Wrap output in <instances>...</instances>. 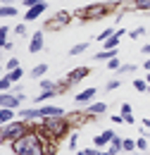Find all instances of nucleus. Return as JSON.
Returning a JSON list of instances; mask_svg holds the SVG:
<instances>
[{
	"instance_id": "nucleus-1",
	"label": "nucleus",
	"mask_w": 150,
	"mask_h": 155,
	"mask_svg": "<svg viewBox=\"0 0 150 155\" xmlns=\"http://www.w3.org/2000/svg\"><path fill=\"white\" fill-rule=\"evenodd\" d=\"M48 141L50 138H45V136L41 134V131H26V134L17 138V141H12L10 146H12V153L15 155H45L48 153Z\"/></svg>"
},
{
	"instance_id": "nucleus-2",
	"label": "nucleus",
	"mask_w": 150,
	"mask_h": 155,
	"mask_svg": "<svg viewBox=\"0 0 150 155\" xmlns=\"http://www.w3.org/2000/svg\"><path fill=\"white\" fill-rule=\"evenodd\" d=\"M41 134L45 138H53V141H60L62 136L69 131V119L62 115V117H45L41 119Z\"/></svg>"
},
{
	"instance_id": "nucleus-3",
	"label": "nucleus",
	"mask_w": 150,
	"mask_h": 155,
	"mask_svg": "<svg viewBox=\"0 0 150 155\" xmlns=\"http://www.w3.org/2000/svg\"><path fill=\"white\" fill-rule=\"evenodd\" d=\"M26 131H31V129H29V122H26V119H15V122H10V124H2L0 138H2V143H12V141L21 138Z\"/></svg>"
},
{
	"instance_id": "nucleus-4",
	"label": "nucleus",
	"mask_w": 150,
	"mask_h": 155,
	"mask_svg": "<svg viewBox=\"0 0 150 155\" xmlns=\"http://www.w3.org/2000/svg\"><path fill=\"white\" fill-rule=\"evenodd\" d=\"M110 12H112L110 2H95V5H88V7L81 10V17L88 19V21H95V19H105Z\"/></svg>"
},
{
	"instance_id": "nucleus-5",
	"label": "nucleus",
	"mask_w": 150,
	"mask_h": 155,
	"mask_svg": "<svg viewBox=\"0 0 150 155\" xmlns=\"http://www.w3.org/2000/svg\"><path fill=\"white\" fill-rule=\"evenodd\" d=\"M69 19H72V15H69V12H57L55 17H50V19L43 21V31H57V29L67 26Z\"/></svg>"
},
{
	"instance_id": "nucleus-6",
	"label": "nucleus",
	"mask_w": 150,
	"mask_h": 155,
	"mask_svg": "<svg viewBox=\"0 0 150 155\" xmlns=\"http://www.w3.org/2000/svg\"><path fill=\"white\" fill-rule=\"evenodd\" d=\"M24 100H21V96L19 93H15V91H2L0 93V105L2 107H12V110H19V105H21Z\"/></svg>"
},
{
	"instance_id": "nucleus-7",
	"label": "nucleus",
	"mask_w": 150,
	"mask_h": 155,
	"mask_svg": "<svg viewBox=\"0 0 150 155\" xmlns=\"http://www.w3.org/2000/svg\"><path fill=\"white\" fill-rule=\"evenodd\" d=\"M86 77H88V67H76V69H72V72L64 77V84L72 88V86H76V84H81Z\"/></svg>"
},
{
	"instance_id": "nucleus-8",
	"label": "nucleus",
	"mask_w": 150,
	"mask_h": 155,
	"mask_svg": "<svg viewBox=\"0 0 150 155\" xmlns=\"http://www.w3.org/2000/svg\"><path fill=\"white\" fill-rule=\"evenodd\" d=\"M117 136V131H112V129H107V131H100V134H95L93 138V146L95 148H110V143H112V138Z\"/></svg>"
},
{
	"instance_id": "nucleus-9",
	"label": "nucleus",
	"mask_w": 150,
	"mask_h": 155,
	"mask_svg": "<svg viewBox=\"0 0 150 155\" xmlns=\"http://www.w3.org/2000/svg\"><path fill=\"white\" fill-rule=\"evenodd\" d=\"M45 10H48V2H45V0H43V2H38V5H34V7H29V10H26V15H24V21L29 24V21L38 19Z\"/></svg>"
},
{
	"instance_id": "nucleus-10",
	"label": "nucleus",
	"mask_w": 150,
	"mask_h": 155,
	"mask_svg": "<svg viewBox=\"0 0 150 155\" xmlns=\"http://www.w3.org/2000/svg\"><path fill=\"white\" fill-rule=\"evenodd\" d=\"M43 34H45V31H36V34H31V38H29V53H41V50H43V45H45Z\"/></svg>"
},
{
	"instance_id": "nucleus-11",
	"label": "nucleus",
	"mask_w": 150,
	"mask_h": 155,
	"mask_svg": "<svg viewBox=\"0 0 150 155\" xmlns=\"http://www.w3.org/2000/svg\"><path fill=\"white\" fill-rule=\"evenodd\" d=\"M95 93H98V88L91 86V88H83L81 93H76L74 100L79 103V105H91V103H93V98H95Z\"/></svg>"
},
{
	"instance_id": "nucleus-12",
	"label": "nucleus",
	"mask_w": 150,
	"mask_h": 155,
	"mask_svg": "<svg viewBox=\"0 0 150 155\" xmlns=\"http://www.w3.org/2000/svg\"><path fill=\"white\" fill-rule=\"evenodd\" d=\"M38 110H41V119H45V117H62L64 115V110H62L60 105H38Z\"/></svg>"
},
{
	"instance_id": "nucleus-13",
	"label": "nucleus",
	"mask_w": 150,
	"mask_h": 155,
	"mask_svg": "<svg viewBox=\"0 0 150 155\" xmlns=\"http://www.w3.org/2000/svg\"><path fill=\"white\" fill-rule=\"evenodd\" d=\"M19 117H21V119H26V122H36V119H41V110H38V105L21 107V110H19Z\"/></svg>"
},
{
	"instance_id": "nucleus-14",
	"label": "nucleus",
	"mask_w": 150,
	"mask_h": 155,
	"mask_svg": "<svg viewBox=\"0 0 150 155\" xmlns=\"http://www.w3.org/2000/svg\"><path fill=\"white\" fill-rule=\"evenodd\" d=\"M15 115H19L17 110H12V107H0V122H2V124L15 122Z\"/></svg>"
},
{
	"instance_id": "nucleus-15",
	"label": "nucleus",
	"mask_w": 150,
	"mask_h": 155,
	"mask_svg": "<svg viewBox=\"0 0 150 155\" xmlns=\"http://www.w3.org/2000/svg\"><path fill=\"white\" fill-rule=\"evenodd\" d=\"M105 110H107L105 103H95V100H93L91 105H86V115H103Z\"/></svg>"
},
{
	"instance_id": "nucleus-16",
	"label": "nucleus",
	"mask_w": 150,
	"mask_h": 155,
	"mask_svg": "<svg viewBox=\"0 0 150 155\" xmlns=\"http://www.w3.org/2000/svg\"><path fill=\"white\" fill-rule=\"evenodd\" d=\"M119 115L124 117V122H126V124H136V117L131 115V105H129V103H124V105H122Z\"/></svg>"
},
{
	"instance_id": "nucleus-17",
	"label": "nucleus",
	"mask_w": 150,
	"mask_h": 155,
	"mask_svg": "<svg viewBox=\"0 0 150 155\" xmlns=\"http://www.w3.org/2000/svg\"><path fill=\"white\" fill-rule=\"evenodd\" d=\"M112 58H117V48L114 50H100L98 55H93L95 62H107V60H112Z\"/></svg>"
},
{
	"instance_id": "nucleus-18",
	"label": "nucleus",
	"mask_w": 150,
	"mask_h": 155,
	"mask_svg": "<svg viewBox=\"0 0 150 155\" xmlns=\"http://www.w3.org/2000/svg\"><path fill=\"white\" fill-rule=\"evenodd\" d=\"M55 96H60L57 91H41V96H36L34 103H36V105H43V103H48L50 98H55Z\"/></svg>"
},
{
	"instance_id": "nucleus-19",
	"label": "nucleus",
	"mask_w": 150,
	"mask_h": 155,
	"mask_svg": "<svg viewBox=\"0 0 150 155\" xmlns=\"http://www.w3.org/2000/svg\"><path fill=\"white\" fill-rule=\"evenodd\" d=\"M0 17H2V19L17 17V7H15V5H2V10H0Z\"/></svg>"
},
{
	"instance_id": "nucleus-20",
	"label": "nucleus",
	"mask_w": 150,
	"mask_h": 155,
	"mask_svg": "<svg viewBox=\"0 0 150 155\" xmlns=\"http://www.w3.org/2000/svg\"><path fill=\"white\" fill-rule=\"evenodd\" d=\"M86 50H88V41H81V43H76L74 48L69 50V55L76 58V55H81V53H86Z\"/></svg>"
},
{
	"instance_id": "nucleus-21",
	"label": "nucleus",
	"mask_w": 150,
	"mask_h": 155,
	"mask_svg": "<svg viewBox=\"0 0 150 155\" xmlns=\"http://www.w3.org/2000/svg\"><path fill=\"white\" fill-rule=\"evenodd\" d=\"M110 148H112L114 153H124V138H122V136H114L112 143H110Z\"/></svg>"
},
{
	"instance_id": "nucleus-22",
	"label": "nucleus",
	"mask_w": 150,
	"mask_h": 155,
	"mask_svg": "<svg viewBox=\"0 0 150 155\" xmlns=\"http://www.w3.org/2000/svg\"><path fill=\"white\" fill-rule=\"evenodd\" d=\"M148 81H145V79H133V88H136V91H138V93H148Z\"/></svg>"
},
{
	"instance_id": "nucleus-23",
	"label": "nucleus",
	"mask_w": 150,
	"mask_h": 155,
	"mask_svg": "<svg viewBox=\"0 0 150 155\" xmlns=\"http://www.w3.org/2000/svg\"><path fill=\"white\" fill-rule=\"evenodd\" d=\"M124 153H138V146H136V141L133 138H124Z\"/></svg>"
},
{
	"instance_id": "nucleus-24",
	"label": "nucleus",
	"mask_w": 150,
	"mask_h": 155,
	"mask_svg": "<svg viewBox=\"0 0 150 155\" xmlns=\"http://www.w3.org/2000/svg\"><path fill=\"white\" fill-rule=\"evenodd\" d=\"M131 7H133V10H143V12H150V0H133Z\"/></svg>"
},
{
	"instance_id": "nucleus-25",
	"label": "nucleus",
	"mask_w": 150,
	"mask_h": 155,
	"mask_svg": "<svg viewBox=\"0 0 150 155\" xmlns=\"http://www.w3.org/2000/svg\"><path fill=\"white\" fill-rule=\"evenodd\" d=\"M143 36H145V26H136V29L129 31V38L131 41H138V38H143Z\"/></svg>"
},
{
	"instance_id": "nucleus-26",
	"label": "nucleus",
	"mask_w": 150,
	"mask_h": 155,
	"mask_svg": "<svg viewBox=\"0 0 150 155\" xmlns=\"http://www.w3.org/2000/svg\"><path fill=\"white\" fill-rule=\"evenodd\" d=\"M133 72H136V64H122V67H119V69H117L114 74L124 77V74H133Z\"/></svg>"
},
{
	"instance_id": "nucleus-27",
	"label": "nucleus",
	"mask_w": 150,
	"mask_h": 155,
	"mask_svg": "<svg viewBox=\"0 0 150 155\" xmlns=\"http://www.w3.org/2000/svg\"><path fill=\"white\" fill-rule=\"evenodd\" d=\"M45 72H48V64H45V62H41V64H36V67L31 69V77H43Z\"/></svg>"
},
{
	"instance_id": "nucleus-28",
	"label": "nucleus",
	"mask_w": 150,
	"mask_h": 155,
	"mask_svg": "<svg viewBox=\"0 0 150 155\" xmlns=\"http://www.w3.org/2000/svg\"><path fill=\"white\" fill-rule=\"evenodd\" d=\"M12 84H15V81L10 79V74H5V77L0 79V91H10V88H12Z\"/></svg>"
},
{
	"instance_id": "nucleus-29",
	"label": "nucleus",
	"mask_w": 150,
	"mask_h": 155,
	"mask_svg": "<svg viewBox=\"0 0 150 155\" xmlns=\"http://www.w3.org/2000/svg\"><path fill=\"white\" fill-rule=\"evenodd\" d=\"M114 31H117V29H112V26H107V29H105V31H103V34L98 36V41H100V43H105L107 38H112V36H114Z\"/></svg>"
},
{
	"instance_id": "nucleus-30",
	"label": "nucleus",
	"mask_w": 150,
	"mask_h": 155,
	"mask_svg": "<svg viewBox=\"0 0 150 155\" xmlns=\"http://www.w3.org/2000/svg\"><path fill=\"white\" fill-rule=\"evenodd\" d=\"M136 146H138V153H143V150H148V138H145V134L141 136V138H136Z\"/></svg>"
},
{
	"instance_id": "nucleus-31",
	"label": "nucleus",
	"mask_w": 150,
	"mask_h": 155,
	"mask_svg": "<svg viewBox=\"0 0 150 155\" xmlns=\"http://www.w3.org/2000/svg\"><path fill=\"white\" fill-rule=\"evenodd\" d=\"M119 86H122V81H119V79H110V81L105 84V91H117Z\"/></svg>"
},
{
	"instance_id": "nucleus-32",
	"label": "nucleus",
	"mask_w": 150,
	"mask_h": 155,
	"mask_svg": "<svg viewBox=\"0 0 150 155\" xmlns=\"http://www.w3.org/2000/svg\"><path fill=\"white\" fill-rule=\"evenodd\" d=\"M7 74H10V79H12V81H15V84H17L19 79L24 77V72H21V67H17V69H12V72H7Z\"/></svg>"
},
{
	"instance_id": "nucleus-33",
	"label": "nucleus",
	"mask_w": 150,
	"mask_h": 155,
	"mask_svg": "<svg viewBox=\"0 0 150 155\" xmlns=\"http://www.w3.org/2000/svg\"><path fill=\"white\" fill-rule=\"evenodd\" d=\"M15 34H17V36H26V34H29L26 21H21V24H17V26H15Z\"/></svg>"
},
{
	"instance_id": "nucleus-34",
	"label": "nucleus",
	"mask_w": 150,
	"mask_h": 155,
	"mask_svg": "<svg viewBox=\"0 0 150 155\" xmlns=\"http://www.w3.org/2000/svg\"><path fill=\"white\" fill-rule=\"evenodd\" d=\"M122 67V62H119V58H112V60H107V69H112V72H117Z\"/></svg>"
},
{
	"instance_id": "nucleus-35",
	"label": "nucleus",
	"mask_w": 150,
	"mask_h": 155,
	"mask_svg": "<svg viewBox=\"0 0 150 155\" xmlns=\"http://www.w3.org/2000/svg\"><path fill=\"white\" fill-rule=\"evenodd\" d=\"M7 36H10V26H7V24H2V29H0V45L7 41Z\"/></svg>"
},
{
	"instance_id": "nucleus-36",
	"label": "nucleus",
	"mask_w": 150,
	"mask_h": 155,
	"mask_svg": "<svg viewBox=\"0 0 150 155\" xmlns=\"http://www.w3.org/2000/svg\"><path fill=\"white\" fill-rule=\"evenodd\" d=\"M98 153H100V148H95V146H93V148H83V150H79L76 155H98Z\"/></svg>"
},
{
	"instance_id": "nucleus-37",
	"label": "nucleus",
	"mask_w": 150,
	"mask_h": 155,
	"mask_svg": "<svg viewBox=\"0 0 150 155\" xmlns=\"http://www.w3.org/2000/svg\"><path fill=\"white\" fill-rule=\"evenodd\" d=\"M19 67V60L17 58H10L7 60V72H12V69H17Z\"/></svg>"
},
{
	"instance_id": "nucleus-38",
	"label": "nucleus",
	"mask_w": 150,
	"mask_h": 155,
	"mask_svg": "<svg viewBox=\"0 0 150 155\" xmlns=\"http://www.w3.org/2000/svg\"><path fill=\"white\" fill-rule=\"evenodd\" d=\"M76 143H79V134H72L69 136V148H72V150L76 148Z\"/></svg>"
},
{
	"instance_id": "nucleus-39",
	"label": "nucleus",
	"mask_w": 150,
	"mask_h": 155,
	"mask_svg": "<svg viewBox=\"0 0 150 155\" xmlns=\"http://www.w3.org/2000/svg\"><path fill=\"white\" fill-rule=\"evenodd\" d=\"M122 122H124L122 115H112V124H122Z\"/></svg>"
},
{
	"instance_id": "nucleus-40",
	"label": "nucleus",
	"mask_w": 150,
	"mask_h": 155,
	"mask_svg": "<svg viewBox=\"0 0 150 155\" xmlns=\"http://www.w3.org/2000/svg\"><path fill=\"white\" fill-rule=\"evenodd\" d=\"M12 48H15V43H10V41H5V43H2V50H12Z\"/></svg>"
},
{
	"instance_id": "nucleus-41",
	"label": "nucleus",
	"mask_w": 150,
	"mask_h": 155,
	"mask_svg": "<svg viewBox=\"0 0 150 155\" xmlns=\"http://www.w3.org/2000/svg\"><path fill=\"white\" fill-rule=\"evenodd\" d=\"M141 53H143V55H150V43H145V45L141 48Z\"/></svg>"
},
{
	"instance_id": "nucleus-42",
	"label": "nucleus",
	"mask_w": 150,
	"mask_h": 155,
	"mask_svg": "<svg viewBox=\"0 0 150 155\" xmlns=\"http://www.w3.org/2000/svg\"><path fill=\"white\" fill-rule=\"evenodd\" d=\"M98 155H117V153H114L112 148H107V150H100V153H98Z\"/></svg>"
},
{
	"instance_id": "nucleus-43",
	"label": "nucleus",
	"mask_w": 150,
	"mask_h": 155,
	"mask_svg": "<svg viewBox=\"0 0 150 155\" xmlns=\"http://www.w3.org/2000/svg\"><path fill=\"white\" fill-rule=\"evenodd\" d=\"M2 5H15V2H21V0H0Z\"/></svg>"
},
{
	"instance_id": "nucleus-44",
	"label": "nucleus",
	"mask_w": 150,
	"mask_h": 155,
	"mask_svg": "<svg viewBox=\"0 0 150 155\" xmlns=\"http://www.w3.org/2000/svg\"><path fill=\"white\" fill-rule=\"evenodd\" d=\"M143 69H145V72H150V58L145 60V62H143Z\"/></svg>"
},
{
	"instance_id": "nucleus-45",
	"label": "nucleus",
	"mask_w": 150,
	"mask_h": 155,
	"mask_svg": "<svg viewBox=\"0 0 150 155\" xmlns=\"http://www.w3.org/2000/svg\"><path fill=\"white\" fill-rule=\"evenodd\" d=\"M143 129H150V119H143Z\"/></svg>"
},
{
	"instance_id": "nucleus-46",
	"label": "nucleus",
	"mask_w": 150,
	"mask_h": 155,
	"mask_svg": "<svg viewBox=\"0 0 150 155\" xmlns=\"http://www.w3.org/2000/svg\"><path fill=\"white\" fill-rule=\"evenodd\" d=\"M145 81H148V84H150V72H145Z\"/></svg>"
},
{
	"instance_id": "nucleus-47",
	"label": "nucleus",
	"mask_w": 150,
	"mask_h": 155,
	"mask_svg": "<svg viewBox=\"0 0 150 155\" xmlns=\"http://www.w3.org/2000/svg\"><path fill=\"white\" fill-rule=\"evenodd\" d=\"M136 155H141V153H136Z\"/></svg>"
}]
</instances>
